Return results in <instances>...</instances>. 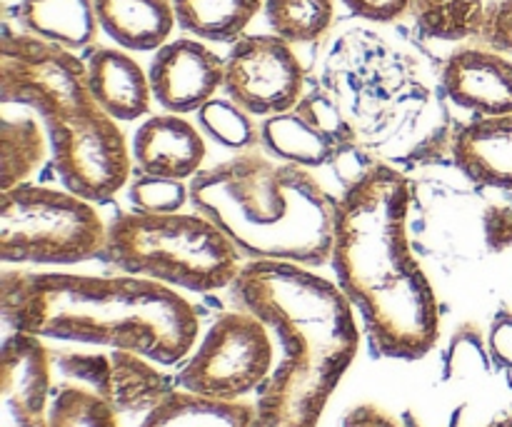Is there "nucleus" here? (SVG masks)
<instances>
[{
	"mask_svg": "<svg viewBox=\"0 0 512 427\" xmlns=\"http://www.w3.org/2000/svg\"><path fill=\"white\" fill-rule=\"evenodd\" d=\"M410 175L375 160L343 188L330 265L363 320L375 358H425L440 340V303L410 240Z\"/></svg>",
	"mask_w": 512,
	"mask_h": 427,
	"instance_id": "f257e3e1",
	"label": "nucleus"
},
{
	"mask_svg": "<svg viewBox=\"0 0 512 427\" xmlns=\"http://www.w3.org/2000/svg\"><path fill=\"white\" fill-rule=\"evenodd\" d=\"M230 290L283 350L258 390L253 427H318L360 350L353 305L333 280L293 263L248 260Z\"/></svg>",
	"mask_w": 512,
	"mask_h": 427,
	"instance_id": "f03ea898",
	"label": "nucleus"
},
{
	"mask_svg": "<svg viewBox=\"0 0 512 427\" xmlns=\"http://www.w3.org/2000/svg\"><path fill=\"white\" fill-rule=\"evenodd\" d=\"M0 315L15 333L40 340L133 350L163 368L193 353L198 310L180 295L135 275H75L5 270Z\"/></svg>",
	"mask_w": 512,
	"mask_h": 427,
	"instance_id": "7ed1b4c3",
	"label": "nucleus"
},
{
	"mask_svg": "<svg viewBox=\"0 0 512 427\" xmlns=\"http://www.w3.org/2000/svg\"><path fill=\"white\" fill-rule=\"evenodd\" d=\"M190 205L208 215L243 258L303 268L330 263L338 198L308 168L263 148L200 170L190 180Z\"/></svg>",
	"mask_w": 512,
	"mask_h": 427,
	"instance_id": "20e7f679",
	"label": "nucleus"
},
{
	"mask_svg": "<svg viewBox=\"0 0 512 427\" xmlns=\"http://www.w3.org/2000/svg\"><path fill=\"white\" fill-rule=\"evenodd\" d=\"M320 88L338 103L363 148L403 173L450 160L455 120L420 68L373 33L340 40Z\"/></svg>",
	"mask_w": 512,
	"mask_h": 427,
	"instance_id": "39448f33",
	"label": "nucleus"
},
{
	"mask_svg": "<svg viewBox=\"0 0 512 427\" xmlns=\"http://www.w3.org/2000/svg\"><path fill=\"white\" fill-rule=\"evenodd\" d=\"M98 260L123 275L190 293L233 288L245 265L233 240L198 210L118 213L108 223V240Z\"/></svg>",
	"mask_w": 512,
	"mask_h": 427,
	"instance_id": "423d86ee",
	"label": "nucleus"
},
{
	"mask_svg": "<svg viewBox=\"0 0 512 427\" xmlns=\"http://www.w3.org/2000/svg\"><path fill=\"white\" fill-rule=\"evenodd\" d=\"M410 185V240L420 255L443 263H470L512 248L508 190L485 188L463 173L460 180L423 173L410 178Z\"/></svg>",
	"mask_w": 512,
	"mask_h": 427,
	"instance_id": "0eeeda50",
	"label": "nucleus"
},
{
	"mask_svg": "<svg viewBox=\"0 0 512 427\" xmlns=\"http://www.w3.org/2000/svg\"><path fill=\"white\" fill-rule=\"evenodd\" d=\"M108 223L95 203L65 188L20 183L0 195L5 265H75L103 255Z\"/></svg>",
	"mask_w": 512,
	"mask_h": 427,
	"instance_id": "6e6552de",
	"label": "nucleus"
},
{
	"mask_svg": "<svg viewBox=\"0 0 512 427\" xmlns=\"http://www.w3.org/2000/svg\"><path fill=\"white\" fill-rule=\"evenodd\" d=\"M0 103L25 108L43 125L98 105L88 85V65L73 50L3 25Z\"/></svg>",
	"mask_w": 512,
	"mask_h": 427,
	"instance_id": "1a4fd4ad",
	"label": "nucleus"
},
{
	"mask_svg": "<svg viewBox=\"0 0 512 427\" xmlns=\"http://www.w3.org/2000/svg\"><path fill=\"white\" fill-rule=\"evenodd\" d=\"M273 340L268 325L248 310L220 313L198 348L175 373L178 388L215 400H243L258 393L273 373Z\"/></svg>",
	"mask_w": 512,
	"mask_h": 427,
	"instance_id": "9d476101",
	"label": "nucleus"
},
{
	"mask_svg": "<svg viewBox=\"0 0 512 427\" xmlns=\"http://www.w3.org/2000/svg\"><path fill=\"white\" fill-rule=\"evenodd\" d=\"M260 148L300 168H335L343 188L378 160L363 148L343 110L320 85L305 90L290 110L263 120Z\"/></svg>",
	"mask_w": 512,
	"mask_h": 427,
	"instance_id": "9b49d317",
	"label": "nucleus"
},
{
	"mask_svg": "<svg viewBox=\"0 0 512 427\" xmlns=\"http://www.w3.org/2000/svg\"><path fill=\"white\" fill-rule=\"evenodd\" d=\"M45 130L53 168L65 190L90 203H108L130 183L133 145H128L120 120L110 118L100 105L53 120Z\"/></svg>",
	"mask_w": 512,
	"mask_h": 427,
	"instance_id": "f8f14e48",
	"label": "nucleus"
},
{
	"mask_svg": "<svg viewBox=\"0 0 512 427\" xmlns=\"http://www.w3.org/2000/svg\"><path fill=\"white\" fill-rule=\"evenodd\" d=\"M223 93L260 120L298 105L305 95V68L295 45L275 33L238 38L225 55Z\"/></svg>",
	"mask_w": 512,
	"mask_h": 427,
	"instance_id": "ddd939ff",
	"label": "nucleus"
},
{
	"mask_svg": "<svg viewBox=\"0 0 512 427\" xmlns=\"http://www.w3.org/2000/svg\"><path fill=\"white\" fill-rule=\"evenodd\" d=\"M53 360L70 383L95 393L118 415H145L178 388L175 375L170 378L165 370H160V363L133 350L108 348V353L63 350L55 353Z\"/></svg>",
	"mask_w": 512,
	"mask_h": 427,
	"instance_id": "4468645a",
	"label": "nucleus"
},
{
	"mask_svg": "<svg viewBox=\"0 0 512 427\" xmlns=\"http://www.w3.org/2000/svg\"><path fill=\"white\" fill-rule=\"evenodd\" d=\"M148 75L155 103L165 113H198L223 90L225 58L193 35L175 38L155 50Z\"/></svg>",
	"mask_w": 512,
	"mask_h": 427,
	"instance_id": "2eb2a0df",
	"label": "nucleus"
},
{
	"mask_svg": "<svg viewBox=\"0 0 512 427\" xmlns=\"http://www.w3.org/2000/svg\"><path fill=\"white\" fill-rule=\"evenodd\" d=\"M50 365L43 340L10 330L0 350V427H50Z\"/></svg>",
	"mask_w": 512,
	"mask_h": 427,
	"instance_id": "dca6fc26",
	"label": "nucleus"
},
{
	"mask_svg": "<svg viewBox=\"0 0 512 427\" xmlns=\"http://www.w3.org/2000/svg\"><path fill=\"white\" fill-rule=\"evenodd\" d=\"M440 90L473 118L512 113V58L490 45L453 50L440 68Z\"/></svg>",
	"mask_w": 512,
	"mask_h": 427,
	"instance_id": "f3484780",
	"label": "nucleus"
},
{
	"mask_svg": "<svg viewBox=\"0 0 512 427\" xmlns=\"http://www.w3.org/2000/svg\"><path fill=\"white\" fill-rule=\"evenodd\" d=\"M130 145L138 173L158 178L193 180L208 155L203 130L178 113L148 115Z\"/></svg>",
	"mask_w": 512,
	"mask_h": 427,
	"instance_id": "a211bd4d",
	"label": "nucleus"
},
{
	"mask_svg": "<svg viewBox=\"0 0 512 427\" xmlns=\"http://www.w3.org/2000/svg\"><path fill=\"white\" fill-rule=\"evenodd\" d=\"M450 165L473 183L512 193V113L455 125Z\"/></svg>",
	"mask_w": 512,
	"mask_h": 427,
	"instance_id": "6ab92c4d",
	"label": "nucleus"
},
{
	"mask_svg": "<svg viewBox=\"0 0 512 427\" xmlns=\"http://www.w3.org/2000/svg\"><path fill=\"white\" fill-rule=\"evenodd\" d=\"M85 65L93 100L110 118L130 123L150 113V103L155 100L150 75L133 55L123 48L98 45L88 53Z\"/></svg>",
	"mask_w": 512,
	"mask_h": 427,
	"instance_id": "aec40b11",
	"label": "nucleus"
},
{
	"mask_svg": "<svg viewBox=\"0 0 512 427\" xmlns=\"http://www.w3.org/2000/svg\"><path fill=\"white\" fill-rule=\"evenodd\" d=\"M100 30L123 50L148 53L173 35V0H93Z\"/></svg>",
	"mask_w": 512,
	"mask_h": 427,
	"instance_id": "412c9836",
	"label": "nucleus"
},
{
	"mask_svg": "<svg viewBox=\"0 0 512 427\" xmlns=\"http://www.w3.org/2000/svg\"><path fill=\"white\" fill-rule=\"evenodd\" d=\"M23 33L68 50H93L98 40V13L93 0H18L13 10Z\"/></svg>",
	"mask_w": 512,
	"mask_h": 427,
	"instance_id": "4be33fe9",
	"label": "nucleus"
},
{
	"mask_svg": "<svg viewBox=\"0 0 512 427\" xmlns=\"http://www.w3.org/2000/svg\"><path fill=\"white\" fill-rule=\"evenodd\" d=\"M255 405L215 400L175 388L143 415L138 427H253Z\"/></svg>",
	"mask_w": 512,
	"mask_h": 427,
	"instance_id": "5701e85b",
	"label": "nucleus"
},
{
	"mask_svg": "<svg viewBox=\"0 0 512 427\" xmlns=\"http://www.w3.org/2000/svg\"><path fill=\"white\" fill-rule=\"evenodd\" d=\"M50 150L48 130L43 120L30 110L10 113L3 105L0 120V190H10L20 183H28L30 175L45 163Z\"/></svg>",
	"mask_w": 512,
	"mask_h": 427,
	"instance_id": "b1692460",
	"label": "nucleus"
},
{
	"mask_svg": "<svg viewBox=\"0 0 512 427\" xmlns=\"http://www.w3.org/2000/svg\"><path fill=\"white\" fill-rule=\"evenodd\" d=\"M265 0H173L180 30L205 43H235L243 38Z\"/></svg>",
	"mask_w": 512,
	"mask_h": 427,
	"instance_id": "393cba45",
	"label": "nucleus"
},
{
	"mask_svg": "<svg viewBox=\"0 0 512 427\" xmlns=\"http://www.w3.org/2000/svg\"><path fill=\"white\" fill-rule=\"evenodd\" d=\"M490 0H408V13L425 38L460 43L480 40Z\"/></svg>",
	"mask_w": 512,
	"mask_h": 427,
	"instance_id": "a878e982",
	"label": "nucleus"
},
{
	"mask_svg": "<svg viewBox=\"0 0 512 427\" xmlns=\"http://www.w3.org/2000/svg\"><path fill=\"white\" fill-rule=\"evenodd\" d=\"M198 128L208 140L225 150H235V153H248V150H258L263 145V123H258L253 113L230 100L228 95L203 105L198 110Z\"/></svg>",
	"mask_w": 512,
	"mask_h": 427,
	"instance_id": "bb28decb",
	"label": "nucleus"
},
{
	"mask_svg": "<svg viewBox=\"0 0 512 427\" xmlns=\"http://www.w3.org/2000/svg\"><path fill=\"white\" fill-rule=\"evenodd\" d=\"M270 33L290 45H310L323 38L335 20V0H265Z\"/></svg>",
	"mask_w": 512,
	"mask_h": 427,
	"instance_id": "cd10ccee",
	"label": "nucleus"
},
{
	"mask_svg": "<svg viewBox=\"0 0 512 427\" xmlns=\"http://www.w3.org/2000/svg\"><path fill=\"white\" fill-rule=\"evenodd\" d=\"M50 427H120L118 413L105 400L80 385L68 383L55 390Z\"/></svg>",
	"mask_w": 512,
	"mask_h": 427,
	"instance_id": "c85d7f7f",
	"label": "nucleus"
},
{
	"mask_svg": "<svg viewBox=\"0 0 512 427\" xmlns=\"http://www.w3.org/2000/svg\"><path fill=\"white\" fill-rule=\"evenodd\" d=\"M128 198L140 213H180L190 203V183L138 173L130 178Z\"/></svg>",
	"mask_w": 512,
	"mask_h": 427,
	"instance_id": "c756f323",
	"label": "nucleus"
},
{
	"mask_svg": "<svg viewBox=\"0 0 512 427\" xmlns=\"http://www.w3.org/2000/svg\"><path fill=\"white\" fill-rule=\"evenodd\" d=\"M480 43L512 55V0H490Z\"/></svg>",
	"mask_w": 512,
	"mask_h": 427,
	"instance_id": "7c9ffc66",
	"label": "nucleus"
},
{
	"mask_svg": "<svg viewBox=\"0 0 512 427\" xmlns=\"http://www.w3.org/2000/svg\"><path fill=\"white\" fill-rule=\"evenodd\" d=\"M490 358L512 390V310H500L490 325Z\"/></svg>",
	"mask_w": 512,
	"mask_h": 427,
	"instance_id": "2f4dec72",
	"label": "nucleus"
},
{
	"mask_svg": "<svg viewBox=\"0 0 512 427\" xmlns=\"http://www.w3.org/2000/svg\"><path fill=\"white\" fill-rule=\"evenodd\" d=\"M350 13L370 23H393L408 13V0H343Z\"/></svg>",
	"mask_w": 512,
	"mask_h": 427,
	"instance_id": "473e14b6",
	"label": "nucleus"
},
{
	"mask_svg": "<svg viewBox=\"0 0 512 427\" xmlns=\"http://www.w3.org/2000/svg\"><path fill=\"white\" fill-rule=\"evenodd\" d=\"M340 427H403V423L395 415H390L388 410L380 408V405L363 403L345 413Z\"/></svg>",
	"mask_w": 512,
	"mask_h": 427,
	"instance_id": "72a5a7b5",
	"label": "nucleus"
},
{
	"mask_svg": "<svg viewBox=\"0 0 512 427\" xmlns=\"http://www.w3.org/2000/svg\"><path fill=\"white\" fill-rule=\"evenodd\" d=\"M488 427H512V415H503V418L493 420Z\"/></svg>",
	"mask_w": 512,
	"mask_h": 427,
	"instance_id": "f704fd0d",
	"label": "nucleus"
}]
</instances>
